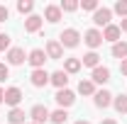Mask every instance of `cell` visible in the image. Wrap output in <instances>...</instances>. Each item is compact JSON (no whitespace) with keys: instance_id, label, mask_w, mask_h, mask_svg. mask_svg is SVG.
I'll return each instance as SVG.
<instances>
[{"instance_id":"1","label":"cell","mask_w":127,"mask_h":124,"mask_svg":"<svg viewBox=\"0 0 127 124\" xmlns=\"http://www.w3.org/2000/svg\"><path fill=\"white\" fill-rule=\"evenodd\" d=\"M59 44L66 49H76L81 44V34L78 29H73V27H68V29H64L61 32V37H59Z\"/></svg>"},{"instance_id":"2","label":"cell","mask_w":127,"mask_h":124,"mask_svg":"<svg viewBox=\"0 0 127 124\" xmlns=\"http://www.w3.org/2000/svg\"><path fill=\"white\" fill-rule=\"evenodd\" d=\"M83 44L91 49V51H95L98 46H103V32L95 29V27L93 29H86L83 32Z\"/></svg>"},{"instance_id":"3","label":"cell","mask_w":127,"mask_h":124,"mask_svg":"<svg viewBox=\"0 0 127 124\" xmlns=\"http://www.w3.org/2000/svg\"><path fill=\"white\" fill-rule=\"evenodd\" d=\"M110 20H112V10H110V7H98V10L93 12L95 29H98V27H103V29H105V27L110 24Z\"/></svg>"},{"instance_id":"4","label":"cell","mask_w":127,"mask_h":124,"mask_svg":"<svg viewBox=\"0 0 127 124\" xmlns=\"http://www.w3.org/2000/svg\"><path fill=\"white\" fill-rule=\"evenodd\" d=\"M5 61H7V66H22V63L27 61V54H25V49L12 46L7 54H5Z\"/></svg>"},{"instance_id":"5","label":"cell","mask_w":127,"mask_h":124,"mask_svg":"<svg viewBox=\"0 0 127 124\" xmlns=\"http://www.w3.org/2000/svg\"><path fill=\"white\" fill-rule=\"evenodd\" d=\"M112 97L115 95L110 93V90H95V95H93V105L98 109H108L112 105Z\"/></svg>"},{"instance_id":"6","label":"cell","mask_w":127,"mask_h":124,"mask_svg":"<svg viewBox=\"0 0 127 124\" xmlns=\"http://www.w3.org/2000/svg\"><path fill=\"white\" fill-rule=\"evenodd\" d=\"M54 100H56V105L61 109H66V107H71L73 102H76V95L71 93L68 88H64V90H56V95H54Z\"/></svg>"},{"instance_id":"7","label":"cell","mask_w":127,"mask_h":124,"mask_svg":"<svg viewBox=\"0 0 127 124\" xmlns=\"http://www.w3.org/2000/svg\"><path fill=\"white\" fill-rule=\"evenodd\" d=\"M22 90L17 88V85H12V88H7L5 90V105H10V109H15V107H20V102H22Z\"/></svg>"},{"instance_id":"8","label":"cell","mask_w":127,"mask_h":124,"mask_svg":"<svg viewBox=\"0 0 127 124\" xmlns=\"http://www.w3.org/2000/svg\"><path fill=\"white\" fill-rule=\"evenodd\" d=\"M44 54H47V59H51V61H59V59L64 56V46L59 44V39H49Z\"/></svg>"},{"instance_id":"9","label":"cell","mask_w":127,"mask_h":124,"mask_svg":"<svg viewBox=\"0 0 127 124\" xmlns=\"http://www.w3.org/2000/svg\"><path fill=\"white\" fill-rule=\"evenodd\" d=\"M49 114H51V112H49L44 105H34V107L30 109V117H32L34 124H47L49 122Z\"/></svg>"},{"instance_id":"10","label":"cell","mask_w":127,"mask_h":124,"mask_svg":"<svg viewBox=\"0 0 127 124\" xmlns=\"http://www.w3.org/2000/svg\"><path fill=\"white\" fill-rule=\"evenodd\" d=\"M27 61H30V66L34 71H37V68H44V61H47L44 49H32L30 54H27Z\"/></svg>"},{"instance_id":"11","label":"cell","mask_w":127,"mask_h":124,"mask_svg":"<svg viewBox=\"0 0 127 124\" xmlns=\"http://www.w3.org/2000/svg\"><path fill=\"white\" fill-rule=\"evenodd\" d=\"M91 80H93L95 85H105V83L110 80V68H108V66H98V68H93Z\"/></svg>"},{"instance_id":"12","label":"cell","mask_w":127,"mask_h":124,"mask_svg":"<svg viewBox=\"0 0 127 124\" xmlns=\"http://www.w3.org/2000/svg\"><path fill=\"white\" fill-rule=\"evenodd\" d=\"M49 76H51V73H47L44 68H37V71H32L30 83L34 88H44V85H49Z\"/></svg>"},{"instance_id":"13","label":"cell","mask_w":127,"mask_h":124,"mask_svg":"<svg viewBox=\"0 0 127 124\" xmlns=\"http://www.w3.org/2000/svg\"><path fill=\"white\" fill-rule=\"evenodd\" d=\"M120 37H122V32H120V27L117 24H108L105 29H103V41H110V44H117L120 41Z\"/></svg>"},{"instance_id":"14","label":"cell","mask_w":127,"mask_h":124,"mask_svg":"<svg viewBox=\"0 0 127 124\" xmlns=\"http://www.w3.org/2000/svg\"><path fill=\"white\" fill-rule=\"evenodd\" d=\"M42 24H44V17L30 15L27 20H25V32H27V34H37V32L42 29Z\"/></svg>"},{"instance_id":"15","label":"cell","mask_w":127,"mask_h":124,"mask_svg":"<svg viewBox=\"0 0 127 124\" xmlns=\"http://www.w3.org/2000/svg\"><path fill=\"white\" fill-rule=\"evenodd\" d=\"M49 83H51L56 90H64V88L68 85V73H64V71H54V73L49 76Z\"/></svg>"},{"instance_id":"16","label":"cell","mask_w":127,"mask_h":124,"mask_svg":"<svg viewBox=\"0 0 127 124\" xmlns=\"http://www.w3.org/2000/svg\"><path fill=\"white\" fill-rule=\"evenodd\" d=\"M61 7H59V5H47V7H44V20H47V22H51V24H56V22H59V20H61Z\"/></svg>"},{"instance_id":"17","label":"cell","mask_w":127,"mask_h":124,"mask_svg":"<svg viewBox=\"0 0 127 124\" xmlns=\"http://www.w3.org/2000/svg\"><path fill=\"white\" fill-rule=\"evenodd\" d=\"M81 68H83V66H81V59H76V56L64 59V73H68V76H71V73H78Z\"/></svg>"},{"instance_id":"18","label":"cell","mask_w":127,"mask_h":124,"mask_svg":"<svg viewBox=\"0 0 127 124\" xmlns=\"http://www.w3.org/2000/svg\"><path fill=\"white\" fill-rule=\"evenodd\" d=\"M25 117H30V114H25V109H20V107L7 112V122L10 124H25Z\"/></svg>"},{"instance_id":"19","label":"cell","mask_w":127,"mask_h":124,"mask_svg":"<svg viewBox=\"0 0 127 124\" xmlns=\"http://www.w3.org/2000/svg\"><path fill=\"white\" fill-rule=\"evenodd\" d=\"M81 66H86V68H98V66H100V56H98L95 51H88V54L81 59Z\"/></svg>"},{"instance_id":"20","label":"cell","mask_w":127,"mask_h":124,"mask_svg":"<svg viewBox=\"0 0 127 124\" xmlns=\"http://www.w3.org/2000/svg\"><path fill=\"white\" fill-rule=\"evenodd\" d=\"M112 59H120V61H125L127 59V41H117V44H112Z\"/></svg>"},{"instance_id":"21","label":"cell","mask_w":127,"mask_h":124,"mask_svg":"<svg viewBox=\"0 0 127 124\" xmlns=\"http://www.w3.org/2000/svg\"><path fill=\"white\" fill-rule=\"evenodd\" d=\"M78 93H81V95H86V97H88V95L93 97V95H95V83L91 80V78L81 80V83H78Z\"/></svg>"},{"instance_id":"22","label":"cell","mask_w":127,"mask_h":124,"mask_svg":"<svg viewBox=\"0 0 127 124\" xmlns=\"http://www.w3.org/2000/svg\"><path fill=\"white\" fill-rule=\"evenodd\" d=\"M112 107L120 114H127V95H115L112 97Z\"/></svg>"},{"instance_id":"23","label":"cell","mask_w":127,"mask_h":124,"mask_svg":"<svg viewBox=\"0 0 127 124\" xmlns=\"http://www.w3.org/2000/svg\"><path fill=\"white\" fill-rule=\"evenodd\" d=\"M66 119H68V112L66 109H54L51 114H49V122H54V124H66Z\"/></svg>"},{"instance_id":"24","label":"cell","mask_w":127,"mask_h":124,"mask_svg":"<svg viewBox=\"0 0 127 124\" xmlns=\"http://www.w3.org/2000/svg\"><path fill=\"white\" fill-rule=\"evenodd\" d=\"M32 10H34V2H32V0H20V2H17V12L32 15Z\"/></svg>"},{"instance_id":"25","label":"cell","mask_w":127,"mask_h":124,"mask_svg":"<svg viewBox=\"0 0 127 124\" xmlns=\"http://www.w3.org/2000/svg\"><path fill=\"white\" fill-rule=\"evenodd\" d=\"M61 12H76L78 10V0H61Z\"/></svg>"},{"instance_id":"26","label":"cell","mask_w":127,"mask_h":124,"mask_svg":"<svg viewBox=\"0 0 127 124\" xmlns=\"http://www.w3.org/2000/svg\"><path fill=\"white\" fill-rule=\"evenodd\" d=\"M112 12H115V15H120L122 20H125V17H127V0H117V2H115V7H112Z\"/></svg>"},{"instance_id":"27","label":"cell","mask_w":127,"mask_h":124,"mask_svg":"<svg viewBox=\"0 0 127 124\" xmlns=\"http://www.w3.org/2000/svg\"><path fill=\"white\" fill-rule=\"evenodd\" d=\"M78 7H83V10H88V12H95L100 5H98V0H81Z\"/></svg>"},{"instance_id":"28","label":"cell","mask_w":127,"mask_h":124,"mask_svg":"<svg viewBox=\"0 0 127 124\" xmlns=\"http://www.w3.org/2000/svg\"><path fill=\"white\" fill-rule=\"evenodd\" d=\"M10 34H0V51H10Z\"/></svg>"},{"instance_id":"29","label":"cell","mask_w":127,"mask_h":124,"mask_svg":"<svg viewBox=\"0 0 127 124\" xmlns=\"http://www.w3.org/2000/svg\"><path fill=\"white\" fill-rule=\"evenodd\" d=\"M10 78V66L7 63H0V83H5Z\"/></svg>"},{"instance_id":"30","label":"cell","mask_w":127,"mask_h":124,"mask_svg":"<svg viewBox=\"0 0 127 124\" xmlns=\"http://www.w3.org/2000/svg\"><path fill=\"white\" fill-rule=\"evenodd\" d=\"M7 17H10V10H7L5 5H0V22H5Z\"/></svg>"},{"instance_id":"31","label":"cell","mask_w":127,"mask_h":124,"mask_svg":"<svg viewBox=\"0 0 127 124\" xmlns=\"http://www.w3.org/2000/svg\"><path fill=\"white\" fill-rule=\"evenodd\" d=\"M120 73L127 76V59H125V61H120Z\"/></svg>"},{"instance_id":"32","label":"cell","mask_w":127,"mask_h":124,"mask_svg":"<svg viewBox=\"0 0 127 124\" xmlns=\"http://www.w3.org/2000/svg\"><path fill=\"white\" fill-rule=\"evenodd\" d=\"M117 27H120V32H127V17H125V20H120V24H117Z\"/></svg>"},{"instance_id":"33","label":"cell","mask_w":127,"mask_h":124,"mask_svg":"<svg viewBox=\"0 0 127 124\" xmlns=\"http://www.w3.org/2000/svg\"><path fill=\"white\" fill-rule=\"evenodd\" d=\"M2 102H5V90L0 88V105H2Z\"/></svg>"},{"instance_id":"34","label":"cell","mask_w":127,"mask_h":124,"mask_svg":"<svg viewBox=\"0 0 127 124\" xmlns=\"http://www.w3.org/2000/svg\"><path fill=\"white\" fill-rule=\"evenodd\" d=\"M100 124H117V122H115V119H103Z\"/></svg>"},{"instance_id":"35","label":"cell","mask_w":127,"mask_h":124,"mask_svg":"<svg viewBox=\"0 0 127 124\" xmlns=\"http://www.w3.org/2000/svg\"><path fill=\"white\" fill-rule=\"evenodd\" d=\"M76 124H91V122H88V119H78Z\"/></svg>"},{"instance_id":"36","label":"cell","mask_w":127,"mask_h":124,"mask_svg":"<svg viewBox=\"0 0 127 124\" xmlns=\"http://www.w3.org/2000/svg\"><path fill=\"white\" fill-rule=\"evenodd\" d=\"M30 124H34V122H30Z\"/></svg>"}]
</instances>
